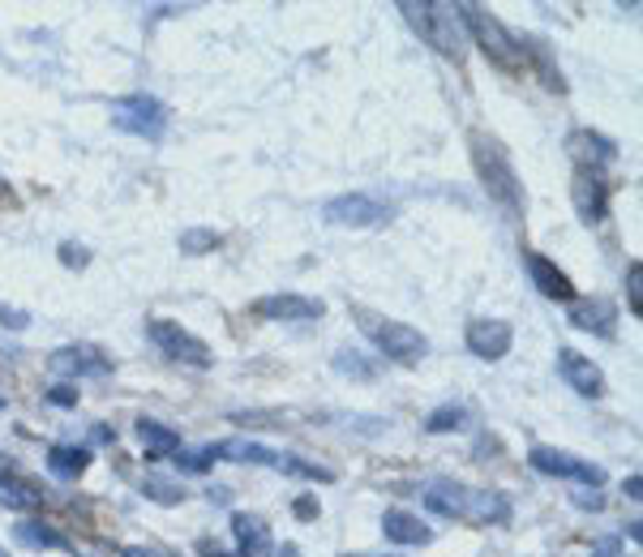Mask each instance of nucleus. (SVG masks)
<instances>
[{
    "mask_svg": "<svg viewBox=\"0 0 643 557\" xmlns=\"http://www.w3.org/2000/svg\"><path fill=\"white\" fill-rule=\"evenodd\" d=\"M382 532H386V541H395V545H429L433 541V532L420 523V514H412V510H386L382 514Z\"/></svg>",
    "mask_w": 643,
    "mask_h": 557,
    "instance_id": "19",
    "label": "nucleus"
},
{
    "mask_svg": "<svg viewBox=\"0 0 643 557\" xmlns=\"http://www.w3.org/2000/svg\"><path fill=\"white\" fill-rule=\"evenodd\" d=\"M258 318H266V322H309V318H322V300H313V296H300V292H275V296H262V300H253L249 305Z\"/></svg>",
    "mask_w": 643,
    "mask_h": 557,
    "instance_id": "11",
    "label": "nucleus"
},
{
    "mask_svg": "<svg viewBox=\"0 0 643 557\" xmlns=\"http://www.w3.org/2000/svg\"><path fill=\"white\" fill-rule=\"evenodd\" d=\"M567 155L580 164V171H600V167H609L618 159V142L596 133V129H575L567 138Z\"/></svg>",
    "mask_w": 643,
    "mask_h": 557,
    "instance_id": "12",
    "label": "nucleus"
},
{
    "mask_svg": "<svg viewBox=\"0 0 643 557\" xmlns=\"http://www.w3.org/2000/svg\"><path fill=\"white\" fill-rule=\"evenodd\" d=\"M425 506L438 519H464V510H468V485H460L451 476H438V481L425 485Z\"/></svg>",
    "mask_w": 643,
    "mask_h": 557,
    "instance_id": "17",
    "label": "nucleus"
},
{
    "mask_svg": "<svg viewBox=\"0 0 643 557\" xmlns=\"http://www.w3.org/2000/svg\"><path fill=\"white\" fill-rule=\"evenodd\" d=\"M60 262H64L69 271H82V266L91 262V253H86L82 245H73V240H64V245H60Z\"/></svg>",
    "mask_w": 643,
    "mask_h": 557,
    "instance_id": "32",
    "label": "nucleus"
},
{
    "mask_svg": "<svg viewBox=\"0 0 643 557\" xmlns=\"http://www.w3.org/2000/svg\"><path fill=\"white\" fill-rule=\"evenodd\" d=\"M13 541L26 545V549H52V554H64V549H69V541L60 536L52 523H44V519H22V523L13 528Z\"/></svg>",
    "mask_w": 643,
    "mask_h": 557,
    "instance_id": "23",
    "label": "nucleus"
},
{
    "mask_svg": "<svg viewBox=\"0 0 643 557\" xmlns=\"http://www.w3.org/2000/svg\"><path fill=\"white\" fill-rule=\"evenodd\" d=\"M468 523H507L511 519V501L498 489H468V510H464Z\"/></svg>",
    "mask_w": 643,
    "mask_h": 557,
    "instance_id": "20",
    "label": "nucleus"
},
{
    "mask_svg": "<svg viewBox=\"0 0 643 557\" xmlns=\"http://www.w3.org/2000/svg\"><path fill=\"white\" fill-rule=\"evenodd\" d=\"M271 557H300V549H296L293 541H288V545H279V549H271Z\"/></svg>",
    "mask_w": 643,
    "mask_h": 557,
    "instance_id": "39",
    "label": "nucleus"
},
{
    "mask_svg": "<svg viewBox=\"0 0 643 557\" xmlns=\"http://www.w3.org/2000/svg\"><path fill=\"white\" fill-rule=\"evenodd\" d=\"M468 425V407L464 403H442L425 416V434H455Z\"/></svg>",
    "mask_w": 643,
    "mask_h": 557,
    "instance_id": "25",
    "label": "nucleus"
},
{
    "mask_svg": "<svg viewBox=\"0 0 643 557\" xmlns=\"http://www.w3.org/2000/svg\"><path fill=\"white\" fill-rule=\"evenodd\" d=\"M356 318H360V331L369 334V343L386 356V360H395V365H420L425 356H429V339L408 327V322H395V318H378V313H369V309H356Z\"/></svg>",
    "mask_w": 643,
    "mask_h": 557,
    "instance_id": "3",
    "label": "nucleus"
},
{
    "mask_svg": "<svg viewBox=\"0 0 643 557\" xmlns=\"http://www.w3.org/2000/svg\"><path fill=\"white\" fill-rule=\"evenodd\" d=\"M219 245H224V236H219L215 227H184V232H180V253H189V258L215 253Z\"/></svg>",
    "mask_w": 643,
    "mask_h": 557,
    "instance_id": "26",
    "label": "nucleus"
},
{
    "mask_svg": "<svg viewBox=\"0 0 643 557\" xmlns=\"http://www.w3.org/2000/svg\"><path fill=\"white\" fill-rule=\"evenodd\" d=\"M391 215H395V206L373 193H340L322 206V220L335 223V227H382V223H391Z\"/></svg>",
    "mask_w": 643,
    "mask_h": 557,
    "instance_id": "8",
    "label": "nucleus"
},
{
    "mask_svg": "<svg viewBox=\"0 0 643 557\" xmlns=\"http://www.w3.org/2000/svg\"><path fill=\"white\" fill-rule=\"evenodd\" d=\"M527 463L540 472V476H562V481H575L584 489H600L605 485V467L592 463V459H580L571 450H558V446H532L527 450Z\"/></svg>",
    "mask_w": 643,
    "mask_h": 557,
    "instance_id": "7",
    "label": "nucleus"
},
{
    "mask_svg": "<svg viewBox=\"0 0 643 557\" xmlns=\"http://www.w3.org/2000/svg\"><path fill=\"white\" fill-rule=\"evenodd\" d=\"M627 300H631V318L643 313V262L627 266Z\"/></svg>",
    "mask_w": 643,
    "mask_h": 557,
    "instance_id": "30",
    "label": "nucleus"
},
{
    "mask_svg": "<svg viewBox=\"0 0 643 557\" xmlns=\"http://www.w3.org/2000/svg\"><path fill=\"white\" fill-rule=\"evenodd\" d=\"M48 369H52L57 378H104L112 365H108L95 347H60V352H52Z\"/></svg>",
    "mask_w": 643,
    "mask_h": 557,
    "instance_id": "15",
    "label": "nucleus"
},
{
    "mask_svg": "<svg viewBox=\"0 0 643 557\" xmlns=\"http://www.w3.org/2000/svg\"><path fill=\"white\" fill-rule=\"evenodd\" d=\"M86 467H91V446L57 442L48 450V472L60 476V481H78Z\"/></svg>",
    "mask_w": 643,
    "mask_h": 557,
    "instance_id": "22",
    "label": "nucleus"
},
{
    "mask_svg": "<svg viewBox=\"0 0 643 557\" xmlns=\"http://www.w3.org/2000/svg\"><path fill=\"white\" fill-rule=\"evenodd\" d=\"M520 48H524V60H532L536 64V73L545 78V86L549 91H567V82H562V69H553V56H549V48H545V39H520Z\"/></svg>",
    "mask_w": 643,
    "mask_h": 557,
    "instance_id": "24",
    "label": "nucleus"
},
{
    "mask_svg": "<svg viewBox=\"0 0 643 557\" xmlns=\"http://www.w3.org/2000/svg\"><path fill=\"white\" fill-rule=\"evenodd\" d=\"M618 322V305L609 296H587V300H571V327H580L587 334L609 339Z\"/></svg>",
    "mask_w": 643,
    "mask_h": 557,
    "instance_id": "16",
    "label": "nucleus"
},
{
    "mask_svg": "<svg viewBox=\"0 0 643 557\" xmlns=\"http://www.w3.org/2000/svg\"><path fill=\"white\" fill-rule=\"evenodd\" d=\"M48 403H57V407H73V403H78V390L69 387V382H57V387L48 390Z\"/></svg>",
    "mask_w": 643,
    "mask_h": 557,
    "instance_id": "33",
    "label": "nucleus"
},
{
    "mask_svg": "<svg viewBox=\"0 0 643 557\" xmlns=\"http://www.w3.org/2000/svg\"><path fill=\"white\" fill-rule=\"evenodd\" d=\"M4 198H9V189H4V180H0V202H4Z\"/></svg>",
    "mask_w": 643,
    "mask_h": 557,
    "instance_id": "41",
    "label": "nucleus"
},
{
    "mask_svg": "<svg viewBox=\"0 0 643 557\" xmlns=\"http://www.w3.org/2000/svg\"><path fill=\"white\" fill-rule=\"evenodd\" d=\"M400 13L408 17V26L446 60H464L468 52V26L460 17V4H438V0H425V4H412L404 0Z\"/></svg>",
    "mask_w": 643,
    "mask_h": 557,
    "instance_id": "2",
    "label": "nucleus"
},
{
    "mask_svg": "<svg viewBox=\"0 0 643 557\" xmlns=\"http://www.w3.org/2000/svg\"><path fill=\"white\" fill-rule=\"evenodd\" d=\"M524 271L527 278H532V287L540 292V296H549V300H575V283H571V275L567 271H558V262H549L545 253H532V249H524Z\"/></svg>",
    "mask_w": 643,
    "mask_h": 557,
    "instance_id": "14",
    "label": "nucleus"
},
{
    "mask_svg": "<svg viewBox=\"0 0 643 557\" xmlns=\"http://www.w3.org/2000/svg\"><path fill=\"white\" fill-rule=\"evenodd\" d=\"M622 489H627V498H635V501H640V489H643V476H640V472H635V476H631V481H627Z\"/></svg>",
    "mask_w": 643,
    "mask_h": 557,
    "instance_id": "38",
    "label": "nucleus"
},
{
    "mask_svg": "<svg viewBox=\"0 0 643 557\" xmlns=\"http://www.w3.org/2000/svg\"><path fill=\"white\" fill-rule=\"evenodd\" d=\"M558 378L575 390V394H584V399H600L605 394L600 365L592 356H584V352H575V347H558Z\"/></svg>",
    "mask_w": 643,
    "mask_h": 557,
    "instance_id": "10",
    "label": "nucleus"
},
{
    "mask_svg": "<svg viewBox=\"0 0 643 557\" xmlns=\"http://www.w3.org/2000/svg\"><path fill=\"white\" fill-rule=\"evenodd\" d=\"M335 374L356 378V382H373V378H378V365H369L356 347H344V352H335Z\"/></svg>",
    "mask_w": 643,
    "mask_h": 557,
    "instance_id": "27",
    "label": "nucleus"
},
{
    "mask_svg": "<svg viewBox=\"0 0 643 557\" xmlns=\"http://www.w3.org/2000/svg\"><path fill=\"white\" fill-rule=\"evenodd\" d=\"M575 506H584V510H600V506H605V498L592 489V494H580V498H575Z\"/></svg>",
    "mask_w": 643,
    "mask_h": 557,
    "instance_id": "37",
    "label": "nucleus"
},
{
    "mask_svg": "<svg viewBox=\"0 0 643 557\" xmlns=\"http://www.w3.org/2000/svg\"><path fill=\"white\" fill-rule=\"evenodd\" d=\"M592 557H627V554H622V541L618 536H605V541H596Z\"/></svg>",
    "mask_w": 643,
    "mask_h": 557,
    "instance_id": "35",
    "label": "nucleus"
},
{
    "mask_svg": "<svg viewBox=\"0 0 643 557\" xmlns=\"http://www.w3.org/2000/svg\"><path fill=\"white\" fill-rule=\"evenodd\" d=\"M215 463H219V450H215V446H202V450H184V446H180V450H176V467L189 472V476H202V472H211Z\"/></svg>",
    "mask_w": 643,
    "mask_h": 557,
    "instance_id": "28",
    "label": "nucleus"
},
{
    "mask_svg": "<svg viewBox=\"0 0 643 557\" xmlns=\"http://www.w3.org/2000/svg\"><path fill=\"white\" fill-rule=\"evenodd\" d=\"M468 146H472V167H476L485 193H489L507 215H524V185H520V171L511 164L507 146H502L498 138H489V133H480V129L468 138Z\"/></svg>",
    "mask_w": 643,
    "mask_h": 557,
    "instance_id": "1",
    "label": "nucleus"
},
{
    "mask_svg": "<svg viewBox=\"0 0 643 557\" xmlns=\"http://www.w3.org/2000/svg\"><path fill=\"white\" fill-rule=\"evenodd\" d=\"M0 327H9V331H26V327H31V313L17 309V305H4V300H0Z\"/></svg>",
    "mask_w": 643,
    "mask_h": 557,
    "instance_id": "31",
    "label": "nucleus"
},
{
    "mask_svg": "<svg viewBox=\"0 0 643 557\" xmlns=\"http://www.w3.org/2000/svg\"><path fill=\"white\" fill-rule=\"evenodd\" d=\"M202 554H206V557H228V554H219V549H215V554H211V545H202Z\"/></svg>",
    "mask_w": 643,
    "mask_h": 557,
    "instance_id": "40",
    "label": "nucleus"
},
{
    "mask_svg": "<svg viewBox=\"0 0 643 557\" xmlns=\"http://www.w3.org/2000/svg\"><path fill=\"white\" fill-rule=\"evenodd\" d=\"M571 202H575V215L584 223H605V215H609V185H605V176L600 171H575Z\"/></svg>",
    "mask_w": 643,
    "mask_h": 557,
    "instance_id": "13",
    "label": "nucleus"
},
{
    "mask_svg": "<svg viewBox=\"0 0 643 557\" xmlns=\"http://www.w3.org/2000/svg\"><path fill=\"white\" fill-rule=\"evenodd\" d=\"M142 494L151 501H159V506H176V501L184 498L180 485H168V481H159V476H146V481H142Z\"/></svg>",
    "mask_w": 643,
    "mask_h": 557,
    "instance_id": "29",
    "label": "nucleus"
},
{
    "mask_svg": "<svg viewBox=\"0 0 643 557\" xmlns=\"http://www.w3.org/2000/svg\"><path fill=\"white\" fill-rule=\"evenodd\" d=\"M146 339H151L168 360H180V365H189V369H211V365H215L211 347H206L193 331H184L180 322H172V318H151V322H146Z\"/></svg>",
    "mask_w": 643,
    "mask_h": 557,
    "instance_id": "5",
    "label": "nucleus"
},
{
    "mask_svg": "<svg viewBox=\"0 0 643 557\" xmlns=\"http://www.w3.org/2000/svg\"><path fill=\"white\" fill-rule=\"evenodd\" d=\"M233 536H236V554L240 557H271L275 541H271V528L258 519V514H233Z\"/></svg>",
    "mask_w": 643,
    "mask_h": 557,
    "instance_id": "18",
    "label": "nucleus"
},
{
    "mask_svg": "<svg viewBox=\"0 0 643 557\" xmlns=\"http://www.w3.org/2000/svg\"><path fill=\"white\" fill-rule=\"evenodd\" d=\"M112 125L120 133L159 142L164 129H168V108L155 95H120V99H112Z\"/></svg>",
    "mask_w": 643,
    "mask_h": 557,
    "instance_id": "6",
    "label": "nucleus"
},
{
    "mask_svg": "<svg viewBox=\"0 0 643 557\" xmlns=\"http://www.w3.org/2000/svg\"><path fill=\"white\" fill-rule=\"evenodd\" d=\"M293 514H296V519H318V514H322V506H318V498H313V494H305V498L293 501Z\"/></svg>",
    "mask_w": 643,
    "mask_h": 557,
    "instance_id": "34",
    "label": "nucleus"
},
{
    "mask_svg": "<svg viewBox=\"0 0 643 557\" xmlns=\"http://www.w3.org/2000/svg\"><path fill=\"white\" fill-rule=\"evenodd\" d=\"M120 557H172V554H164V549H151V545H124V549H120Z\"/></svg>",
    "mask_w": 643,
    "mask_h": 557,
    "instance_id": "36",
    "label": "nucleus"
},
{
    "mask_svg": "<svg viewBox=\"0 0 643 557\" xmlns=\"http://www.w3.org/2000/svg\"><path fill=\"white\" fill-rule=\"evenodd\" d=\"M138 442L146 450V459H168V454L180 450V434H176L172 425L155 420V416H142L138 420Z\"/></svg>",
    "mask_w": 643,
    "mask_h": 557,
    "instance_id": "21",
    "label": "nucleus"
},
{
    "mask_svg": "<svg viewBox=\"0 0 643 557\" xmlns=\"http://www.w3.org/2000/svg\"><path fill=\"white\" fill-rule=\"evenodd\" d=\"M460 17H464V26H468V35L480 44V52L489 56L498 69H507V73H515L520 64H524V48H520V35H511L485 4H460Z\"/></svg>",
    "mask_w": 643,
    "mask_h": 557,
    "instance_id": "4",
    "label": "nucleus"
},
{
    "mask_svg": "<svg viewBox=\"0 0 643 557\" xmlns=\"http://www.w3.org/2000/svg\"><path fill=\"white\" fill-rule=\"evenodd\" d=\"M464 343H468V352L476 360H502L511 352V343H515V327L502 322V318H476V322H468Z\"/></svg>",
    "mask_w": 643,
    "mask_h": 557,
    "instance_id": "9",
    "label": "nucleus"
}]
</instances>
